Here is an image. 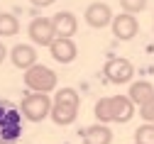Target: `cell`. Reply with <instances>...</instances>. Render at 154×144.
<instances>
[{
	"instance_id": "30bf717a",
	"label": "cell",
	"mask_w": 154,
	"mask_h": 144,
	"mask_svg": "<svg viewBox=\"0 0 154 144\" xmlns=\"http://www.w3.org/2000/svg\"><path fill=\"white\" fill-rule=\"evenodd\" d=\"M49 51L59 64H71L76 59V54H79V49H76L71 37H54L51 44H49Z\"/></svg>"
},
{
	"instance_id": "5b68a950",
	"label": "cell",
	"mask_w": 154,
	"mask_h": 144,
	"mask_svg": "<svg viewBox=\"0 0 154 144\" xmlns=\"http://www.w3.org/2000/svg\"><path fill=\"white\" fill-rule=\"evenodd\" d=\"M20 112L27 122H42L51 112V98L47 93H29L20 103Z\"/></svg>"
},
{
	"instance_id": "4fadbf2b",
	"label": "cell",
	"mask_w": 154,
	"mask_h": 144,
	"mask_svg": "<svg viewBox=\"0 0 154 144\" xmlns=\"http://www.w3.org/2000/svg\"><path fill=\"white\" fill-rule=\"evenodd\" d=\"M81 142L83 144H112V132L108 125L98 122V125H91V127L81 130Z\"/></svg>"
},
{
	"instance_id": "ba28073f",
	"label": "cell",
	"mask_w": 154,
	"mask_h": 144,
	"mask_svg": "<svg viewBox=\"0 0 154 144\" xmlns=\"http://www.w3.org/2000/svg\"><path fill=\"white\" fill-rule=\"evenodd\" d=\"M27 34L32 39V44H37V47H49L51 39L56 37L49 17H34L29 22V27H27Z\"/></svg>"
},
{
	"instance_id": "ac0fdd59",
	"label": "cell",
	"mask_w": 154,
	"mask_h": 144,
	"mask_svg": "<svg viewBox=\"0 0 154 144\" xmlns=\"http://www.w3.org/2000/svg\"><path fill=\"white\" fill-rule=\"evenodd\" d=\"M140 117L144 122H152V125H154V95L144 103V105H140Z\"/></svg>"
},
{
	"instance_id": "7c38bea8",
	"label": "cell",
	"mask_w": 154,
	"mask_h": 144,
	"mask_svg": "<svg viewBox=\"0 0 154 144\" xmlns=\"http://www.w3.org/2000/svg\"><path fill=\"white\" fill-rule=\"evenodd\" d=\"M10 61H12V66L17 69H29L32 64H37V49L32 44H15L10 49Z\"/></svg>"
},
{
	"instance_id": "52a82bcc",
	"label": "cell",
	"mask_w": 154,
	"mask_h": 144,
	"mask_svg": "<svg viewBox=\"0 0 154 144\" xmlns=\"http://www.w3.org/2000/svg\"><path fill=\"white\" fill-rule=\"evenodd\" d=\"M110 27H112V34L118 37L120 42H130V39H134V37H137V32H140V22H137V17L130 15V12L112 15Z\"/></svg>"
},
{
	"instance_id": "9a60e30c",
	"label": "cell",
	"mask_w": 154,
	"mask_h": 144,
	"mask_svg": "<svg viewBox=\"0 0 154 144\" xmlns=\"http://www.w3.org/2000/svg\"><path fill=\"white\" fill-rule=\"evenodd\" d=\"M20 32V20L10 12H0V37H15Z\"/></svg>"
},
{
	"instance_id": "277c9868",
	"label": "cell",
	"mask_w": 154,
	"mask_h": 144,
	"mask_svg": "<svg viewBox=\"0 0 154 144\" xmlns=\"http://www.w3.org/2000/svg\"><path fill=\"white\" fill-rule=\"evenodd\" d=\"M22 134V112L0 100V144H12Z\"/></svg>"
},
{
	"instance_id": "e0dca14e",
	"label": "cell",
	"mask_w": 154,
	"mask_h": 144,
	"mask_svg": "<svg viewBox=\"0 0 154 144\" xmlns=\"http://www.w3.org/2000/svg\"><path fill=\"white\" fill-rule=\"evenodd\" d=\"M122 5V12H130V15H137L147 8V0H120Z\"/></svg>"
},
{
	"instance_id": "7a4b0ae2",
	"label": "cell",
	"mask_w": 154,
	"mask_h": 144,
	"mask_svg": "<svg viewBox=\"0 0 154 144\" xmlns=\"http://www.w3.org/2000/svg\"><path fill=\"white\" fill-rule=\"evenodd\" d=\"M79 105H81V98L73 88H61L59 93L54 95L51 100V112L49 117L54 120V125H73L76 117H79Z\"/></svg>"
},
{
	"instance_id": "8fae6325",
	"label": "cell",
	"mask_w": 154,
	"mask_h": 144,
	"mask_svg": "<svg viewBox=\"0 0 154 144\" xmlns=\"http://www.w3.org/2000/svg\"><path fill=\"white\" fill-rule=\"evenodd\" d=\"M51 27H54V34L56 37H73L76 29H79V20H76L73 12H56L51 17Z\"/></svg>"
},
{
	"instance_id": "9c48e42d",
	"label": "cell",
	"mask_w": 154,
	"mask_h": 144,
	"mask_svg": "<svg viewBox=\"0 0 154 144\" xmlns=\"http://www.w3.org/2000/svg\"><path fill=\"white\" fill-rule=\"evenodd\" d=\"M112 20V10L108 3H91L86 8V25L93 27V29H103L110 25Z\"/></svg>"
},
{
	"instance_id": "8992f818",
	"label": "cell",
	"mask_w": 154,
	"mask_h": 144,
	"mask_svg": "<svg viewBox=\"0 0 154 144\" xmlns=\"http://www.w3.org/2000/svg\"><path fill=\"white\" fill-rule=\"evenodd\" d=\"M105 78L110 81V83L115 86H122V83H130V81L134 78V66H132V61L130 59H110L105 69H103Z\"/></svg>"
},
{
	"instance_id": "3957f363",
	"label": "cell",
	"mask_w": 154,
	"mask_h": 144,
	"mask_svg": "<svg viewBox=\"0 0 154 144\" xmlns=\"http://www.w3.org/2000/svg\"><path fill=\"white\" fill-rule=\"evenodd\" d=\"M59 83L56 71H51L44 64H32L29 69H25V86L34 93H51Z\"/></svg>"
},
{
	"instance_id": "d6986e66",
	"label": "cell",
	"mask_w": 154,
	"mask_h": 144,
	"mask_svg": "<svg viewBox=\"0 0 154 144\" xmlns=\"http://www.w3.org/2000/svg\"><path fill=\"white\" fill-rule=\"evenodd\" d=\"M29 3H32V5H37V8H49L54 0H29Z\"/></svg>"
},
{
	"instance_id": "ffe728a7",
	"label": "cell",
	"mask_w": 154,
	"mask_h": 144,
	"mask_svg": "<svg viewBox=\"0 0 154 144\" xmlns=\"http://www.w3.org/2000/svg\"><path fill=\"white\" fill-rule=\"evenodd\" d=\"M8 59V49H5V44L0 42V64H3V61Z\"/></svg>"
},
{
	"instance_id": "5bb4252c",
	"label": "cell",
	"mask_w": 154,
	"mask_h": 144,
	"mask_svg": "<svg viewBox=\"0 0 154 144\" xmlns=\"http://www.w3.org/2000/svg\"><path fill=\"white\" fill-rule=\"evenodd\" d=\"M152 95H154V86L147 83V81H134V83L130 86V93H127V98L134 103V105H144Z\"/></svg>"
},
{
	"instance_id": "6da1fadb",
	"label": "cell",
	"mask_w": 154,
	"mask_h": 144,
	"mask_svg": "<svg viewBox=\"0 0 154 144\" xmlns=\"http://www.w3.org/2000/svg\"><path fill=\"white\" fill-rule=\"evenodd\" d=\"M95 117L103 125H110V122H118V125H125L134 117V103L127 95H110V98H100L95 103Z\"/></svg>"
},
{
	"instance_id": "2e32d148",
	"label": "cell",
	"mask_w": 154,
	"mask_h": 144,
	"mask_svg": "<svg viewBox=\"0 0 154 144\" xmlns=\"http://www.w3.org/2000/svg\"><path fill=\"white\" fill-rule=\"evenodd\" d=\"M134 144H154V125L144 122L134 130Z\"/></svg>"
}]
</instances>
